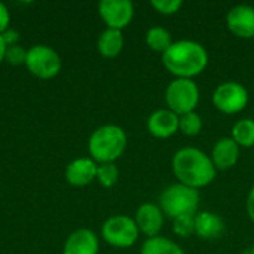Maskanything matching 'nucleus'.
I'll list each match as a JSON object with an SVG mask.
<instances>
[{"label": "nucleus", "mask_w": 254, "mask_h": 254, "mask_svg": "<svg viewBox=\"0 0 254 254\" xmlns=\"http://www.w3.org/2000/svg\"><path fill=\"white\" fill-rule=\"evenodd\" d=\"M171 168L177 183L198 190L213 183L217 176L211 158L201 149L192 146L182 147L174 153Z\"/></svg>", "instance_id": "nucleus-1"}, {"label": "nucleus", "mask_w": 254, "mask_h": 254, "mask_svg": "<svg viewBox=\"0 0 254 254\" xmlns=\"http://www.w3.org/2000/svg\"><path fill=\"white\" fill-rule=\"evenodd\" d=\"M208 52L204 45L195 40L183 39L162 54V64L176 79H193L208 65Z\"/></svg>", "instance_id": "nucleus-2"}, {"label": "nucleus", "mask_w": 254, "mask_h": 254, "mask_svg": "<svg viewBox=\"0 0 254 254\" xmlns=\"http://www.w3.org/2000/svg\"><path fill=\"white\" fill-rule=\"evenodd\" d=\"M127 134L115 124L98 127L88 140V152L97 164H115L127 149Z\"/></svg>", "instance_id": "nucleus-3"}, {"label": "nucleus", "mask_w": 254, "mask_h": 254, "mask_svg": "<svg viewBox=\"0 0 254 254\" xmlns=\"http://www.w3.org/2000/svg\"><path fill=\"white\" fill-rule=\"evenodd\" d=\"M201 195L198 189L174 183L167 186L159 196V208L164 216L174 220L179 217L195 216L198 213Z\"/></svg>", "instance_id": "nucleus-4"}, {"label": "nucleus", "mask_w": 254, "mask_h": 254, "mask_svg": "<svg viewBox=\"0 0 254 254\" xmlns=\"http://www.w3.org/2000/svg\"><path fill=\"white\" fill-rule=\"evenodd\" d=\"M201 98V92L193 79H174L165 89L167 109L182 116L195 112Z\"/></svg>", "instance_id": "nucleus-5"}, {"label": "nucleus", "mask_w": 254, "mask_h": 254, "mask_svg": "<svg viewBox=\"0 0 254 254\" xmlns=\"http://www.w3.org/2000/svg\"><path fill=\"white\" fill-rule=\"evenodd\" d=\"M27 70L37 79H54L61 71V58L58 52L48 45H33L27 49Z\"/></svg>", "instance_id": "nucleus-6"}, {"label": "nucleus", "mask_w": 254, "mask_h": 254, "mask_svg": "<svg viewBox=\"0 0 254 254\" xmlns=\"http://www.w3.org/2000/svg\"><path fill=\"white\" fill-rule=\"evenodd\" d=\"M140 231L135 225V220L129 216L118 214L109 217L101 226L103 240L113 247L127 249L137 243Z\"/></svg>", "instance_id": "nucleus-7"}, {"label": "nucleus", "mask_w": 254, "mask_h": 254, "mask_svg": "<svg viewBox=\"0 0 254 254\" xmlns=\"http://www.w3.org/2000/svg\"><path fill=\"white\" fill-rule=\"evenodd\" d=\"M213 104L225 115H235L247 107L249 92L238 82H223L213 92Z\"/></svg>", "instance_id": "nucleus-8"}, {"label": "nucleus", "mask_w": 254, "mask_h": 254, "mask_svg": "<svg viewBox=\"0 0 254 254\" xmlns=\"http://www.w3.org/2000/svg\"><path fill=\"white\" fill-rule=\"evenodd\" d=\"M98 13L107 28L122 31L134 18V4L129 0H101Z\"/></svg>", "instance_id": "nucleus-9"}, {"label": "nucleus", "mask_w": 254, "mask_h": 254, "mask_svg": "<svg viewBox=\"0 0 254 254\" xmlns=\"http://www.w3.org/2000/svg\"><path fill=\"white\" fill-rule=\"evenodd\" d=\"M228 30L240 39L254 37V7L249 4H237L226 15Z\"/></svg>", "instance_id": "nucleus-10"}, {"label": "nucleus", "mask_w": 254, "mask_h": 254, "mask_svg": "<svg viewBox=\"0 0 254 254\" xmlns=\"http://www.w3.org/2000/svg\"><path fill=\"white\" fill-rule=\"evenodd\" d=\"M164 213L159 208L158 204L153 202H144L137 208L135 213V225L140 231V234L146 235L147 238L158 237L162 226H164Z\"/></svg>", "instance_id": "nucleus-11"}, {"label": "nucleus", "mask_w": 254, "mask_h": 254, "mask_svg": "<svg viewBox=\"0 0 254 254\" xmlns=\"http://www.w3.org/2000/svg\"><path fill=\"white\" fill-rule=\"evenodd\" d=\"M147 131L155 138H170L179 132V115L170 109H158L147 118Z\"/></svg>", "instance_id": "nucleus-12"}, {"label": "nucleus", "mask_w": 254, "mask_h": 254, "mask_svg": "<svg viewBox=\"0 0 254 254\" xmlns=\"http://www.w3.org/2000/svg\"><path fill=\"white\" fill-rule=\"evenodd\" d=\"M240 153L241 147L231 137H222L214 143L210 158L217 171H226L237 165Z\"/></svg>", "instance_id": "nucleus-13"}, {"label": "nucleus", "mask_w": 254, "mask_h": 254, "mask_svg": "<svg viewBox=\"0 0 254 254\" xmlns=\"http://www.w3.org/2000/svg\"><path fill=\"white\" fill-rule=\"evenodd\" d=\"M100 241L94 231L82 228L68 235L63 254H98Z\"/></svg>", "instance_id": "nucleus-14"}, {"label": "nucleus", "mask_w": 254, "mask_h": 254, "mask_svg": "<svg viewBox=\"0 0 254 254\" xmlns=\"http://www.w3.org/2000/svg\"><path fill=\"white\" fill-rule=\"evenodd\" d=\"M98 164L91 158H77L71 161L65 168V180L76 188L92 183L97 177Z\"/></svg>", "instance_id": "nucleus-15"}, {"label": "nucleus", "mask_w": 254, "mask_h": 254, "mask_svg": "<svg viewBox=\"0 0 254 254\" xmlns=\"http://www.w3.org/2000/svg\"><path fill=\"white\" fill-rule=\"evenodd\" d=\"M225 232V222L211 211H198L195 214V235L204 241L219 240Z\"/></svg>", "instance_id": "nucleus-16"}, {"label": "nucleus", "mask_w": 254, "mask_h": 254, "mask_svg": "<svg viewBox=\"0 0 254 254\" xmlns=\"http://www.w3.org/2000/svg\"><path fill=\"white\" fill-rule=\"evenodd\" d=\"M124 48V34L119 30L113 28H106L98 40H97V49L100 55L104 58H115L122 52Z\"/></svg>", "instance_id": "nucleus-17"}, {"label": "nucleus", "mask_w": 254, "mask_h": 254, "mask_svg": "<svg viewBox=\"0 0 254 254\" xmlns=\"http://www.w3.org/2000/svg\"><path fill=\"white\" fill-rule=\"evenodd\" d=\"M140 254H185V252L177 243L171 241L167 237L158 235L153 238H147L143 243Z\"/></svg>", "instance_id": "nucleus-18"}, {"label": "nucleus", "mask_w": 254, "mask_h": 254, "mask_svg": "<svg viewBox=\"0 0 254 254\" xmlns=\"http://www.w3.org/2000/svg\"><path fill=\"white\" fill-rule=\"evenodd\" d=\"M231 138L243 149H250L254 146V119L244 118L234 124L231 131Z\"/></svg>", "instance_id": "nucleus-19"}, {"label": "nucleus", "mask_w": 254, "mask_h": 254, "mask_svg": "<svg viewBox=\"0 0 254 254\" xmlns=\"http://www.w3.org/2000/svg\"><path fill=\"white\" fill-rule=\"evenodd\" d=\"M146 43L153 52H159L161 55L173 45L171 33L164 27H150L146 33Z\"/></svg>", "instance_id": "nucleus-20"}, {"label": "nucleus", "mask_w": 254, "mask_h": 254, "mask_svg": "<svg viewBox=\"0 0 254 254\" xmlns=\"http://www.w3.org/2000/svg\"><path fill=\"white\" fill-rule=\"evenodd\" d=\"M202 118L196 112H189L179 116V132L188 137H195L202 131Z\"/></svg>", "instance_id": "nucleus-21"}, {"label": "nucleus", "mask_w": 254, "mask_h": 254, "mask_svg": "<svg viewBox=\"0 0 254 254\" xmlns=\"http://www.w3.org/2000/svg\"><path fill=\"white\" fill-rule=\"evenodd\" d=\"M119 179V170L115 164H98L95 180L103 188H112Z\"/></svg>", "instance_id": "nucleus-22"}, {"label": "nucleus", "mask_w": 254, "mask_h": 254, "mask_svg": "<svg viewBox=\"0 0 254 254\" xmlns=\"http://www.w3.org/2000/svg\"><path fill=\"white\" fill-rule=\"evenodd\" d=\"M173 232L180 238H189L195 234V216L179 217L173 220Z\"/></svg>", "instance_id": "nucleus-23"}, {"label": "nucleus", "mask_w": 254, "mask_h": 254, "mask_svg": "<svg viewBox=\"0 0 254 254\" xmlns=\"http://www.w3.org/2000/svg\"><path fill=\"white\" fill-rule=\"evenodd\" d=\"M152 7L161 15H174L183 6L182 0H152Z\"/></svg>", "instance_id": "nucleus-24"}, {"label": "nucleus", "mask_w": 254, "mask_h": 254, "mask_svg": "<svg viewBox=\"0 0 254 254\" xmlns=\"http://www.w3.org/2000/svg\"><path fill=\"white\" fill-rule=\"evenodd\" d=\"M25 60H27V49H24L19 45L7 46L4 61H7L12 65H22V64L25 65Z\"/></svg>", "instance_id": "nucleus-25"}, {"label": "nucleus", "mask_w": 254, "mask_h": 254, "mask_svg": "<svg viewBox=\"0 0 254 254\" xmlns=\"http://www.w3.org/2000/svg\"><path fill=\"white\" fill-rule=\"evenodd\" d=\"M10 25V12L4 3L0 1V34H3Z\"/></svg>", "instance_id": "nucleus-26"}, {"label": "nucleus", "mask_w": 254, "mask_h": 254, "mask_svg": "<svg viewBox=\"0 0 254 254\" xmlns=\"http://www.w3.org/2000/svg\"><path fill=\"white\" fill-rule=\"evenodd\" d=\"M4 43L7 46H13V45H18V40H19V33L13 28H7L3 34H1Z\"/></svg>", "instance_id": "nucleus-27"}, {"label": "nucleus", "mask_w": 254, "mask_h": 254, "mask_svg": "<svg viewBox=\"0 0 254 254\" xmlns=\"http://www.w3.org/2000/svg\"><path fill=\"white\" fill-rule=\"evenodd\" d=\"M246 210H247L249 219L254 223V186L250 189V192H249L247 202H246Z\"/></svg>", "instance_id": "nucleus-28"}, {"label": "nucleus", "mask_w": 254, "mask_h": 254, "mask_svg": "<svg viewBox=\"0 0 254 254\" xmlns=\"http://www.w3.org/2000/svg\"><path fill=\"white\" fill-rule=\"evenodd\" d=\"M6 49H7V45L4 43L1 34H0V64L4 61V55H6Z\"/></svg>", "instance_id": "nucleus-29"}, {"label": "nucleus", "mask_w": 254, "mask_h": 254, "mask_svg": "<svg viewBox=\"0 0 254 254\" xmlns=\"http://www.w3.org/2000/svg\"><path fill=\"white\" fill-rule=\"evenodd\" d=\"M249 254H254V244H253V247H252V249L249 250Z\"/></svg>", "instance_id": "nucleus-30"}]
</instances>
